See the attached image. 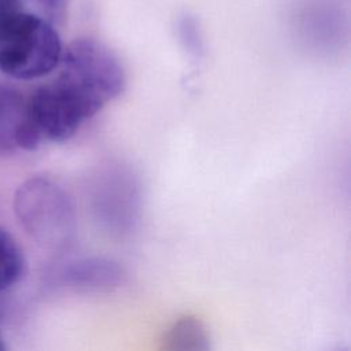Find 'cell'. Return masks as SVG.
<instances>
[{"label":"cell","mask_w":351,"mask_h":351,"mask_svg":"<svg viewBox=\"0 0 351 351\" xmlns=\"http://www.w3.org/2000/svg\"><path fill=\"white\" fill-rule=\"evenodd\" d=\"M337 351H343V350H337Z\"/></svg>","instance_id":"9"},{"label":"cell","mask_w":351,"mask_h":351,"mask_svg":"<svg viewBox=\"0 0 351 351\" xmlns=\"http://www.w3.org/2000/svg\"><path fill=\"white\" fill-rule=\"evenodd\" d=\"M71 277L78 287L101 291L119 287L125 280V273L117 262L93 256L77 262L71 269Z\"/></svg>","instance_id":"5"},{"label":"cell","mask_w":351,"mask_h":351,"mask_svg":"<svg viewBox=\"0 0 351 351\" xmlns=\"http://www.w3.org/2000/svg\"><path fill=\"white\" fill-rule=\"evenodd\" d=\"M159 351H211V336L200 318L185 315L165 332Z\"/></svg>","instance_id":"4"},{"label":"cell","mask_w":351,"mask_h":351,"mask_svg":"<svg viewBox=\"0 0 351 351\" xmlns=\"http://www.w3.org/2000/svg\"><path fill=\"white\" fill-rule=\"evenodd\" d=\"M40 1L44 5H47L49 10H53V11L60 10L63 7V4H64V0H40Z\"/></svg>","instance_id":"8"},{"label":"cell","mask_w":351,"mask_h":351,"mask_svg":"<svg viewBox=\"0 0 351 351\" xmlns=\"http://www.w3.org/2000/svg\"><path fill=\"white\" fill-rule=\"evenodd\" d=\"M25 259L18 243L0 228V292L15 285L23 273Z\"/></svg>","instance_id":"6"},{"label":"cell","mask_w":351,"mask_h":351,"mask_svg":"<svg viewBox=\"0 0 351 351\" xmlns=\"http://www.w3.org/2000/svg\"><path fill=\"white\" fill-rule=\"evenodd\" d=\"M21 10V0H0V19Z\"/></svg>","instance_id":"7"},{"label":"cell","mask_w":351,"mask_h":351,"mask_svg":"<svg viewBox=\"0 0 351 351\" xmlns=\"http://www.w3.org/2000/svg\"><path fill=\"white\" fill-rule=\"evenodd\" d=\"M59 73L29 99V114L43 138L62 143L125 89L119 59L95 38H77L63 49Z\"/></svg>","instance_id":"1"},{"label":"cell","mask_w":351,"mask_h":351,"mask_svg":"<svg viewBox=\"0 0 351 351\" xmlns=\"http://www.w3.org/2000/svg\"><path fill=\"white\" fill-rule=\"evenodd\" d=\"M15 213L26 232L47 248H64L74 237L73 204L67 193L51 180L26 181L15 195Z\"/></svg>","instance_id":"3"},{"label":"cell","mask_w":351,"mask_h":351,"mask_svg":"<svg viewBox=\"0 0 351 351\" xmlns=\"http://www.w3.org/2000/svg\"><path fill=\"white\" fill-rule=\"evenodd\" d=\"M63 47L55 27L23 10L0 19V71L34 80L58 69Z\"/></svg>","instance_id":"2"}]
</instances>
